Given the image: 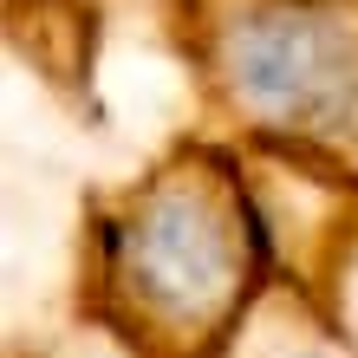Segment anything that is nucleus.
I'll use <instances>...</instances> for the list:
<instances>
[{
    "instance_id": "obj_4",
    "label": "nucleus",
    "mask_w": 358,
    "mask_h": 358,
    "mask_svg": "<svg viewBox=\"0 0 358 358\" xmlns=\"http://www.w3.org/2000/svg\"><path fill=\"white\" fill-rule=\"evenodd\" d=\"M222 358H358V352L326 320V306L293 273L273 267L267 287L255 293V306L241 313V326H235V339H228Z\"/></svg>"
},
{
    "instance_id": "obj_1",
    "label": "nucleus",
    "mask_w": 358,
    "mask_h": 358,
    "mask_svg": "<svg viewBox=\"0 0 358 358\" xmlns=\"http://www.w3.org/2000/svg\"><path fill=\"white\" fill-rule=\"evenodd\" d=\"M267 273L248 163L208 131L78 202L72 313L111 358H222Z\"/></svg>"
},
{
    "instance_id": "obj_5",
    "label": "nucleus",
    "mask_w": 358,
    "mask_h": 358,
    "mask_svg": "<svg viewBox=\"0 0 358 358\" xmlns=\"http://www.w3.org/2000/svg\"><path fill=\"white\" fill-rule=\"evenodd\" d=\"M7 358H20V352H7Z\"/></svg>"
},
{
    "instance_id": "obj_3",
    "label": "nucleus",
    "mask_w": 358,
    "mask_h": 358,
    "mask_svg": "<svg viewBox=\"0 0 358 358\" xmlns=\"http://www.w3.org/2000/svg\"><path fill=\"white\" fill-rule=\"evenodd\" d=\"M241 163L255 182L273 267L293 273L358 352V189L255 150H241Z\"/></svg>"
},
{
    "instance_id": "obj_2",
    "label": "nucleus",
    "mask_w": 358,
    "mask_h": 358,
    "mask_svg": "<svg viewBox=\"0 0 358 358\" xmlns=\"http://www.w3.org/2000/svg\"><path fill=\"white\" fill-rule=\"evenodd\" d=\"M208 137L358 189V0H196Z\"/></svg>"
}]
</instances>
